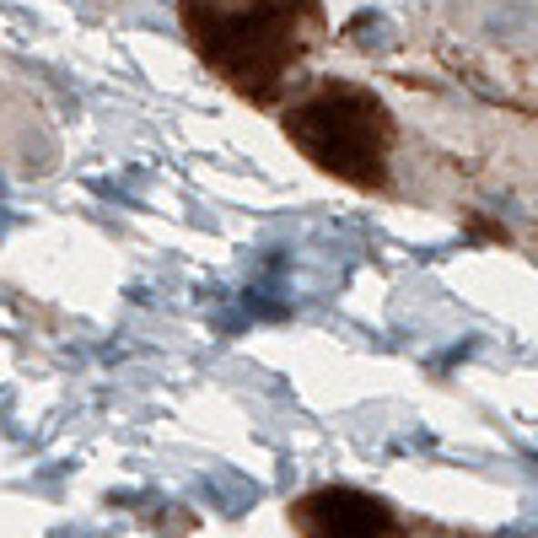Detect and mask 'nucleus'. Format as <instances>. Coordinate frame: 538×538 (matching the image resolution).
<instances>
[{
  "mask_svg": "<svg viewBox=\"0 0 538 538\" xmlns=\"http://www.w3.org/2000/svg\"><path fill=\"white\" fill-rule=\"evenodd\" d=\"M194 55L248 103H269L318 44V0H178Z\"/></svg>",
  "mask_w": 538,
  "mask_h": 538,
  "instance_id": "1",
  "label": "nucleus"
},
{
  "mask_svg": "<svg viewBox=\"0 0 538 538\" xmlns=\"http://www.w3.org/2000/svg\"><path fill=\"white\" fill-rule=\"evenodd\" d=\"M286 135L301 157L356 188H388L393 119L356 81H323L286 114Z\"/></svg>",
  "mask_w": 538,
  "mask_h": 538,
  "instance_id": "2",
  "label": "nucleus"
},
{
  "mask_svg": "<svg viewBox=\"0 0 538 538\" xmlns=\"http://www.w3.org/2000/svg\"><path fill=\"white\" fill-rule=\"evenodd\" d=\"M291 528L301 538H404V523L388 501L356 484H323L291 501Z\"/></svg>",
  "mask_w": 538,
  "mask_h": 538,
  "instance_id": "3",
  "label": "nucleus"
}]
</instances>
